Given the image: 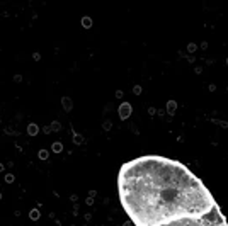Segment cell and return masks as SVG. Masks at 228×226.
Here are the masks:
<instances>
[{
	"mask_svg": "<svg viewBox=\"0 0 228 226\" xmlns=\"http://www.w3.org/2000/svg\"><path fill=\"white\" fill-rule=\"evenodd\" d=\"M119 199L134 226H162L203 218L215 206L208 187L182 163L141 157L124 163L118 177Z\"/></svg>",
	"mask_w": 228,
	"mask_h": 226,
	"instance_id": "1",
	"label": "cell"
},
{
	"mask_svg": "<svg viewBox=\"0 0 228 226\" xmlns=\"http://www.w3.org/2000/svg\"><path fill=\"white\" fill-rule=\"evenodd\" d=\"M162 226H228L227 218L221 213L220 206L216 204L206 216L203 218H187V219H179V221H172Z\"/></svg>",
	"mask_w": 228,
	"mask_h": 226,
	"instance_id": "2",
	"label": "cell"
},
{
	"mask_svg": "<svg viewBox=\"0 0 228 226\" xmlns=\"http://www.w3.org/2000/svg\"><path fill=\"white\" fill-rule=\"evenodd\" d=\"M130 114H131V105L130 104H123L121 109H119V116H121V119H126Z\"/></svg>",
	"mask_w": 228,
	"mask_h": 226,
	"instance_id": "3",
	"label": "cell"
},
{
	"mask_svg": "<svg viewBox=\"0 0 228 226\" xmlns=\"http://www.w3.org/2000/svg\"><path fill=\"white\" fill-rule=\"evenodd\" d=\"M82 24H84V26H85V27H90V24H92V21H90V19H87V17H85V19H84V21H82Z\"/></svg>",
	"mask_w": 228,
	"mask_h": 226,
	"instance_id": "4",
	"label": "cell"
},
{
	"mask_svg": "<svg viewBox=\"0 0 228 226\" xmlns=\"http://www.w3.org/2000/svg\"><path fill=\"white\" fill-rule=\"evenodd\" d=\"M168 107H170V109H168V111H170V114H174V107H175V102H170V104H168Z\"/></svg>",
	"mask_w": 228,
	"mask_h": 226,
	"instance_id": "5",
	"label": "cell"
},
{
	"mask_svg": "<svg viewBox=\"0 0 228 226\" xmlns=\"http://www.w3.org/2000/svg\"><path fill=\"white\" fill-rule=\"evenodd\" d=\"M55 151H62V145H55Z\"/></svg>",
	"mask_w": 228,
	"mask_h": 226,
	"instance_id": "6",
	"label": "cell"
}]
</instances>
